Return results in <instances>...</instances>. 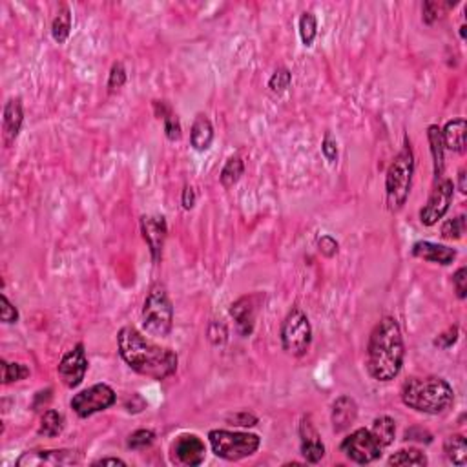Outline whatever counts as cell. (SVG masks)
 <instances>
[{
    "label": "cell",
    "instance_id": "cell-1",
    "mask_svg": "<svg viewBox=\"0 0 467 467\" xmlns=\"http://www.w3.org/2000/svg\"><path fill=\"white\" fill-rule=\"evenodd\" d=\"M120 358L137 374L163 381L175 374L179 358L172 349L161 347L134 327H122L117 334Z\"/></svg>",
    "mask_w": 467,
    "mask_h": 467
},
{
    "label": "cell",
    "instance_id": "cell-2",
    "mask_svg": "<svg viewBox=\"0 0 467 467\" xmlns=\"http://www.w3.org/2000/svg\"><path fill=\"white\" fill-rule=\"evenodd\" d=\"M405 345L402 329L395 318H381L372 329L367 343L365 367L376 381H393L404 367Z\"/></svg>",
    "mask_w": 467,
    "mask_h": 467
},
{
    "label": "cell",
    "instance_id": "cell-3",
    "mask_svg": "<svg viewBox=\"0 0 467 467\" xmlns=\"http://www.w3.org/2000/svg\"><path fill=\"white\" fill-rule=\"evenodd\" d=\"M402 402L409 409L424 414H443L454 402V390L440 376L411 378L402 387Z\"/></svg>",
    "mask_w": 467,
    "mask_h": 467
},
{
    "label": "cell",
    "instance_id": "cell-4",
    "mask_svg": "<svg viewBox=\"0 0 467 467\" xmlns=\"http://www.w3.org/2000/svg\"><path fill=\"white\" fill-rule=\"evenodd\" d=\"M414 175V154L409 139H405L404 148L398 152L386 174V201L390 212L402 210L409 198Z\"/></svg>",
    "mask_w": 467,
    "mask_h": 467
},
{
    "label": "cell",
    "instance_id": "cell-5",
    "mask_svg": "<svg viewBox=\"0 0 467 467\" xmlns=\"http://www.w3.org/2000/svg\"><path fill=\"white\" fill-rule=\"evenodd\" d=\"M141 323L145 333L154 338H166L172 333L174 305L170 301L163 283H154L150 287L141 312Z\"/></svg>",
    "mask_w": 467,
    "mask_h": 467
},
{
    "label": "cell",
    "instance_id": "cell-6",
    "mask_svg": "<svg viewBox=\"0 0 467 467\" xmlns=\"http://www.w3.org/2000/svg\"><path fill=\"white\" fill-rule=\"evenodd\" d=\"M208 442H210L212 453L228 462H237V460L252 457L261 445V438L258 434L227 431V429L210 431Z\"/></svg>",
    "mask_w": 467,
    "mask_h": 467
},
{
    "label": "cell",
    "instance_id": "cell-7",
    "mask_svg": "<svg viewBox=\"0 0 467 467\" xmlns=\"http://www.w3.org/2000/svg\"><path fill=\"white\" fill-rule=\"evenodd\" d=\"M281 347L294 358L305 356L312 343V327L308 316L299 307H292L280 329Z\"/></svg>",
    "mask_w": 467,
    "mask_h": 467
},
{
    "label": "cell",
    "instance_id": "cell-8",
    "mask_svg": "<svg viewBox=\"0 0 467 467\" xmlns=\"http://www.w3.org/2000/svg\"><path fill=\"white\" fill-rule=\"evenodd\" d=\"M117 402L116 390L111 389L108 383H95V386L88 387L73 396L70 402V407L73 413L77 414L79 418H90L95 413L110 409L111 405Z\"/></svg>",
    "mask_w": 467,
    "mask_h": 467
},
{
    "label": "cell",
    "instance_id": "cell-9",
    "mask_svg": "<svg viewBox=\"0 0 467 467\" xmlns=\"http://www.w3.org/2000/svg\"><path fill=\"white\" fill-rule=\"evenodd\" d=\"M340 449L351 462L360 464V466L378 460L381 457V451H383L380 443L376 442V438L372 436L371 429L352 431L347 438H343Z\"/></svg>",
    "mask_w": 467,
    "mask_h": 467
},
{
    "label": "cell",
    "instance_id": "cell-10",
    "mask_svg": "<svg viewBox=\"0 0 467 467\" xmlns=\"http://www.w3.org/2000/svg\"><path fill=\"white\" fill-rule=\"evenodd\" d=\"M454 184L451 179L440 177L434 181L433 192L429 196L427 203L420 210V223L424 227H433L449 212V207L453 203Z\"/></svg>",
    "mask_w": 467,
    "mask_h": 467
},
{
    "label": "cell",
    "instance_id": "cell-11",
    "mask_svg": "<svg viewBox=\"0 0 467 467\" xmlns=\"http://www.w3.org/2000/svg\"><path fill=\"white\" fill-rule=\"evenodd\" d=\"M265 296L261 292L248 294V296H241L230 305V316L236 322V331L239 336L248 338L254 333L255 318L260 312V307L263 303Z\"/></svg>",
    "mask_w": 467,
    "mask_h": 467
},
{
    "label": "cell",
    "instance_id": "cell-12",
    "mask_svg": "<svg viewBox=\"0 0 467 467\" xmlns=\"http://www.w3.org/2000/svg\"><path fill=\"white\" fill-rule=\"evenodd\" d=\"M86 371L88 358L82 343H77L72 351H68L57 367L58 378H61V381H63L68 389H77L82 383V380H84Z\"/></svg>",
    "mask_w": 467,
    "mask_h": 467
},
{
    "label": "cell",
    "instance_id": "cell-13",
    "mask_svg": "<svg viewBox=\"0 0 467 467\" xmlns=\"http://www.w3.org/2000/svg\"><path fill=\"white\" fill-rule=\"evenodd\" d=\"M170 453H172V462L196 467L205 462L207 448H205V442L199 438L198 434L184 433L179 434L177 438L174 440L172 448H170Z\"/></svg>",
    "mask_w": 467,
    "mask_h": 467
},
{
    "label": "cell",
    "instance_id": "cell-14",
    "mask_svg": "<svg viewBox=\"0 0 467 467\" xmlns=\"http://www.w3.org/2000/svg\"><path fill=\"white\" fill-rule=\"evenodd\" d=\"M81 462V457L70 449H46V451H26L17 460V467L39 466H73Z\"/></svg>",
    "mask_w": 467,
    "mask_h": 467
},
{
    "label": "cell",
    "instance_id": "cell-15",
    "mask_svg": "<svg viewBox=\"0 0 467 467\" xmlns=\"http://www.w3.org/2000/svg\"><path fill=\"white\" fill-rule=\"evenodd\" d=\"M141 232H143V237L148 245L152 260H154V263H157L163 255L164 239L168 234L166 219L163 216H143L141 217Z\"/></svg>",
    "mask_w": 467,
    "mask_h": 467
},
{
    "label": "cell",
    "instance_id": "cell-16",
    "mask_svg": "<svg viewBox=\"0 0 467 467\" xmlns=\"http://www.w3.org/2000/svg\"><path fill=\"white\" fill-rule=\"evenodd\" d=\"M299 440H301V454H303L305 462H322V458L325 457V445H323L318 429L314 427L312 418L308 414L299 422Z\"/></svg>",
    "mask_w": 467,
    "mask_h": 467
},
{
    "label": "cell",
    "instance_id": "cell-17",
    "mask_svg": "<svg viewBox=\"0 0 467 467\" xmlns=\"http://www.w3.org/2000/svg\"><path fill=\"white\" fill-rule=\"evenodd\" d=\"M358 418V404L352 396L342 395L336 398L331 409V422L334 433H345L354 425Z\"/></svg>",
    "mask_w": 467,
    "mask_h": 467
},
{
    "label": "cell",
    "instance_id": "cell-18",
    "mask_svg": "<svg viewBox=\"0 0 467 467\" xmlns=\"http://www.w3.org/2000/svg\"><path fill=\"white\" fill-rule=\"evenodd\" d=\"M24 122V110H22V101L19 97L10 99L4 106V116H2V135H4V145L11 146L15 139L19 137L20 128Z\"/></svg>",
    "mask_w": 467,
    "mask_h": 467
},
{
    "label": "cell",
    "instance_id": "cell-19",
    "mask_svg": "<svg viewBox=\"0 0 467 467\" xmlns=\"http://www.w3.org/2000/svg\"><path fill=\"white\" fill-rule=\"evenodd\" d=\"M413 255L429 261V263H438V265L448 267L457 260V251L451 246L433 243V241H418L413 245Z\"/></svg>",
    "mask_w": 467,
    "mask_h": 467
},
{
    "label": "cell",
    "instance_id": "cell-20",
    "mask_svg": "<svg viewBox=\"0 0 467 467\" xmlns=\"http://www.w3.org/2000/svg\"><path fill=\"white\" fill-rule=\"evenodd\" d=\"M466 119L458 117V119L448 120L442 130V141L445 150H451V152H457V154H464L466 152Z\"/></svg>",
    "mask_w": 467,
    "mask_h": 467
},
{
    "label": "cell",
    "instance_id": "cell-21",
    "mask_svg": "<svg viewBox=\"0 0 467 467\" xmlns=\"http://www.w3.org/2000/svg\"><path fill=\"white\" fill-rule=\"evenodd\" d=\"M214 143V126L205 113H198L190 128V145L198 152H207Z\"/></svg>",
    "mask_w": 467,
    "mask_h": 467
},
{
    "label": "cell",
    "instance_id": "cell-22",
    "mask_svg": "<svg viewBox=\"0 0 467 467\" xmlns=\"http://www.w3.org/2000/svg\"><path fill=\"white\" fill-rule=\"evenodd\" d=\"M427 139L429 145H431V155H433V164H434V181L440 177H443V166H445V146H443L442 141V128H438V125H431L427 128Z\"/></svg>",
    "mask_w": 467,
    "mask_h": 467
},
{
    "label": "cell",
    "instance_id": "cell-23",
    "mask_svg": "<svg viewBox=\"0 0 467 467\" xmlns=\"http://www.w3.org/2000/svg\"><path fill=\"white\" fill-rule=\"evenodd\" d=\"M443 453L448 460L454 466H466L467 464V440L464 434H451L443 442Z\"/></svg>",
    "mask_w": 467,
    "mask_h": 467
},
{
    "label": "cell",
    "instance_id": "cell-24",
    "mask_svg": "<svg viewBox=\"0 0 467 467\" xmlns=\"http://www.w3.org/2000/svg\"><path fill=\"white\" fill-rule=\"evenodd\" d=\"M371 433L376 438V442L381 445V449L389 448L396 438V422L390 416H378L372 422Z\"/></svg>",
    "mask_w": 467,
    "mask_h": 467
},
{
    "label": "cell",
    "instance_id": "cell-25",
    "mask_svg": "<svg viewBox=\"0 0 467 467\" xmlns=\"http://www.w3.org/2000/svg\"><path fill=\"white\" fill-rule=\"evenodd\" d=\"M70 33H72V11L66 4H63L52 22V37L57 44H64Z\"/></svg>",
    "mask_w": 467,
    "mask_h": 467
},
{
    "label": "cell",
    "instance_id": "cell-26",
    "mask_svg": "<svg viewBox=\"0 0 467 467\" xmlns=\"http://www.w3.org/2000/svg\"><path fill=\"white\" fill-rule=\"evenodd\" d=\"M64 431V416L58 411L48 409L44 411V414L40 416V424L39 431L37 433L44 438H55L58 434Z\"/></svg>",
    "mask_w": 467,
    "mask_h": 467
},
{
    "label": "cell",
    "instance_id": "cell-27",
    "mask_svg": "<svg viewBox=\"0 0 467 467\" xmlns=\"http://www.w3.org/2000/svg\"><path fill=\"white\" fill-rule=\"evenodd\" d=\"M243 174H245V163L237 155H232L227 159V163L223 164L219 181H221L223 188H232L243 177Z\"/></svg>",
    "mask_w": 467,
    "mask_h": 467
},
{
    "label": "cell",
    "instance_id": "cell-28",
    "mask_svg": "<svg viewBox=\"0 0 467 467\" xmlns=\"http://www.w3.org/2000/svg\"><path fill=\"white\" fill-rule=\"evenodd\" d=\"M429 464L425 453H422L420 449H400L398 453H395L389 458V466H416L425 467Z\"/></svg>",
    "mask_w": 467,
    "mask_h": 467
},
{
    "label": "cell",
    "instance_id": "cell-29",
    "mask_svg": "<svg viewBox=\"0 0 467 467\" xmlns=\"http://www.w3.org/2000/svg\"><path fill=\"white\" fill-rule=\"evenodd\" d=\"M299 37H301L305 48H310L316 37H318V20L310 11H305L299 17Z\"/></svg>",
    "mask_w": 467,
    "mask_h": 467
},
{
    "label": "cell",
    "instance_id": "cell-30",
    "mask_svg": "<svg viewBox=\"0 0 467 467\" xmlns=\"http://www.w3.org/2000/svg\"><path fill=\"white\" fill-rule=\"evenodd\" d=\"M440 234H442L443 239H449V241L462 239L464 234H466V216L460 214V216L453 217V219H448V221L442 225Z\"/></svg>",
    "mask_w": 467,
    "mask_h": 467
},
{
    "label": "cell",
    "instance_id": "cell-31",
    "mask_svg": "<svg viewBox=\"0 0 467 467\" xmlns=\"http://www.w3.org/2000/svg\"><path fill=\"white\" fill-rule=\"evenodd\" d=\"M29 376V369L24 363H8L6 360H2V383L4 386H10L13 381L26 380Z\"/></svg>",
    "mask_w": 467,
    "mask_h": 467
},
{
    "label": "cell",
    "instance_id": "cell-32",
    "mask_svg": "<svg viewBox=\"0 0 467 467\" xmlns=\"http://www.w3.org/2000/svg\"><path fill=\"white\" fill-rule=\"evenodd\" d=\"M290 82H292V73L287 70V68H278L274 73H272V77L269 81V88L270 92L276 93V95H281L290 88Z\"/></svg>",
    "mask_w": 467,
    "mask_h": 467
},
{
    "label": "cell",
    "instance_id": "cell-33",
    "mask_svg": "<svg viewBox=\"0 0 467 467\" xmlns=\"http://www.w3.org/2000/svg\"><path fill=\"white\" fill-rule=\"evenodd\" d=\"M155 442V433L152 429H137L128 436V448L134 451H141V449L150 448Z\"/></svg>",
    "mask_w": 467,
    "mask_h": 467
},
{
    "label": "cell",
    "instance_id": "cell-34",
    "mask_svg": "<svg viewBox=\"0 0 467 467\" xmlns=\"http://www.w3.org/2000/svg\"><path fill=\"white\" fill-rule=\"evenodd\" d=\"M208 342L212 343L214 347H223L228 342V329L223 322H212L208 325L207 331Z\"/></svg>",
    "mask_w": 467,
    "mask_h": 467
},
{
    "label": "cell",
    "instance_id": "cell-35",
    "mask_svg": "<svg viewBox=\"0 0 467 467\" xmlns=\"http://www.w3.org/2000/svg\"><path fill=\"white\" fill-rule=\"evenodd\" d=\"M126 68L122 63H116L111 66L110 70V77H108V92L113 93L116 90H120V88L126 84Z\"/></svg>",
    "mask_w": 467,
    "mask_h": 467
},
{
    "label": "cell",
    "instance_id": "cell-36",
    "mask_svg": "<svg viewBox=\"0 0 467 467\" xmlns=\"http://www.w3.org/2000/svg\"><path fill=\"white\" fill-rule=\"evenodd\" d=\"M163 122H164V135H166V139L172 141V143L181 139V135H183V128H181L179 117L175 116L174 111H170L168 116L163 119Z\"/></svg>",
    "mask_w": 467,
    "mask_h": 467
},
{
    "label": "cell",
    "instance_id": "cell-37",
    "mask_svg": "<svg viewBox=\"0 0 467 467\" xmlns=\"http://www.w3.org/2000/svg\"><path fill=\"white\" fill-rule=\"evenodd\" d=\"M0 319L2 323H17L19 322V310L11 303L6 294H0Z\"/></svg>",
    "mask_w": 467,
    "mask_h": 467
},
{
    "label": "cell",
    "instance_id": "cell-38",
    "mask_svg": "<svg viewBox=\"0 0 467 467\" xmlns=\"http://www.w3.org/2000/svg\"><path fill=\"white\" fill-rule=\"evenodd\" d=\"M227 422L230 425H237V427H254V425L260 424V418L255 414L248 413V411H241V413L230 414Z\"/></svg>",
    "mask_w": 467,
    "mask_h": 467
},
{
    "label": "cell",
    "instance_id": "cell-39",
    "mask_svg": "<svg viewBox=\"0 0 467 467\" xmlns=\"http://www.w3.org/2000/svg\"><path fill=\"white\" fill-rule=\"evenodd\" d=\"M322 154H323V157H325V159H327L331 164L338 163V141L334 139L331 132H327V134H325V137H323Z\"/></svg>",
    "mask_w": 467,
    "mask_h": 467
},
{
    "label": "cell",
    "instance_id": "cell-40",
    "mask_svg": "<svg viewBox=\"0 0 467 467\" xmlns=\"http://www.w3.org/2000/svg\"><path fill=\"white\" fill-rule=\"evenodd\" d=\"M316 246H318L319 254L325 255V258H334L338 254V251H340V243L333 236H329V234L319 237Z\"/></svg>",
    "mask_w": 467,
    "mask_h": 467
},
{
    "label": "cell",
    "instance_id": "cell-41",
    "mask_svg": "<svg viewBox=\"0 0 467 467\" xmlns=\"http://www.w3.org/2000/svg\"><path fill=\"white\" fill-rule=\"evenodd\" d=\"M457 342H458V327H457V325H454V327L448 329L445 333L440 334L438 338H434L433 343H434V347L443 349V351H445V349L453 347V345Z\"/></svg>",
    "mask_w": 467,
    "mask_h": 467
},
{
    "label": "cell",
    "instance_id": "cell-42",
    "mask_svg": "<svg viewBox=\"0 0 467 467\" xmlns=\"http://www.w3.org/2000/svg\"><path fill=\"white\" fill-rule=\"evenodd\" d=\"M442 8L443 4H440V2H424V8H422V20H424V24H434V20L440 17V10Z\"/></svg>",
    "mask_w": 467,
    "mask_h": 467
},
{
    "label": "cell",
    "instance_id": "cell-43",
    "mask_svg": "<svg viewBox=\"0 0 467 467\" xmlns=\"http://www.w3.org/2000/svg\"><path fill=\"white\" fill-rule=\"evenodd\" d=\"M453 285L454 290H457L458 299H466L467 296V269L466 267H460L453 274Z\"/></svg>",
    "mask_w": 467,
    "mask_h": 467
},
{
    "label": "cell",
    "instance_id": "cell-44",
    "mask_svg": "<svg viewBox=\"0 0 467 467\" xmlns=\"http://www.w3.org/2000/svg\"><path fill=\"white\" fill-rule=\"evenodd\" d=\"M405 442H420V443H429L433 440V434L425 431L422 427H411L405 431L404 434Z\"/></svg>",
    "mask_w": 467,
    "mask_h": 467
},
{
    "label": "cell",
    "instance_id": "cell-45",
    "mask_svg": "<svg viewBox=\"0 0 467 467\" xmlns=\"http://www.w3.org/2000/svg\"><path fill=\"white\" fill-rule=\"evenodd\" d=\"M125 409L128 411V413H132V414L143 413V411L146 409V400L139 395V393H134L130 398H126Z\"/></svg>",
    "mask_w": 467,
    "mask_h": 467
},
{
    "label": "cell",
    "instance_id": "cell-46",
    "mask_svg": "<svg viewBox=\"0 0 467 467\" xmlns=\"http://www.w3.org/2000/svg\"><path fill=\"white\" fill-rule=\"evenodd\" d=\"M198 203V193H196V188L187 184L183 188V193H181V205H183L184 210H192Z\"/></svg>",
    "mask_w": 467,
    "mask_h": 467
},
{
    "label": "cell",
    "instance_id": "cell-47",
    "mask_svg": "<svg viewBox=\"0 0 467 467\" xmlns=\"http://www.w3.org/2000/svg\"><path fill=\"white\" fill-rule=\"evenodd\" d=\"M154 111L157 119H164V117L172 111V108L168 106V102L166 101H154Z\"/></svg>",
    "mask_w": 467,
    "mask_h": 467
},
{
    "label": "cell",
    "instance_id": "cell-48",
    "mask_svg": "<svg viewBox=\"0 0 467 467\" xmlns=\"http://www.w3.org/2000/svg\"><path fill=\"white\" fill-rule=\"evenodd\" d=\"M93 466H126V462L120 458H101L93 462Z\"/></svg>",
    "mask_w": 467,
    "mask_h": 467
},
{
    "label": "cell",
    "instance_id": "cell-49",
    "mask_svg": "<svg viewBox=\"0 0 467 467\" xmlns=\"http://www.w3.org/2000/svg\"><path fill=\"white\" fill-rule=\"evenodd\" d=\"M458 190L462 193L467 192V187H466V168H460V172H458Z\"/></svg>",
    "mask_w": 467,
    "mask_h": 467
},
{
    "label": "cell",
    "instance_id": "cell-50",
    "mask_svg": "<svg viewBox=\"0 0 467 467\" xmlns=\"http://www.w3.org/2000/svg\"><path fill=\"white\" fill-rule=\"evenodd\" d=\"M466 24H462V26H460V39H462V40H466Z\"/></svg>",
    "mask_w": 467,
    "mask_h": 467
}]
</instances>
